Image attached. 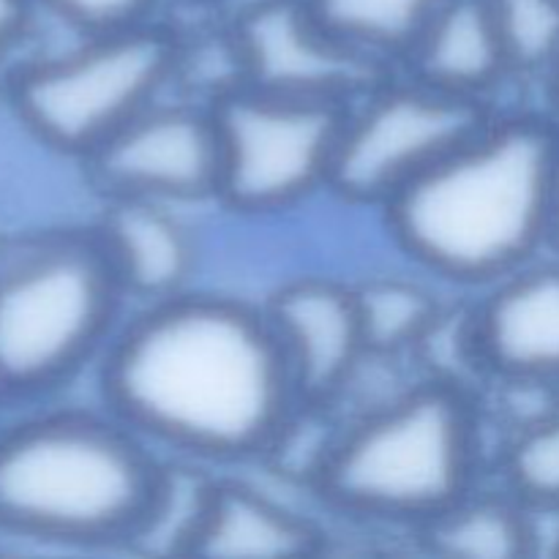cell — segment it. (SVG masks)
Segmentation results:
<instances>
[{"mask_svg": "<svg viewBox=\"0 0 559 559\" xmlns=\"http://www.w3.org/2000/svg\"><path fill=\"white\" fill-rule=\"evenodd\" d=\"M551 80H555V98H557V107H559V60L555 63V69H551Z\"/></svg>", "mask_w": 559, "mask_h": 559, "instance_id": "cell-24", "label": "cell"}, {"mask_svg": "<svg viewBox=\"0 0 559 559\" xmlns=\"http://www.w3.org/2000/svg\"><path fill=\"white\" fill-rule=\"evenodd\" d=\"M445 0H309L317 20L364 55L409 49Z\"/></svg>", "mask_w": 559, "mask_h": 559, "instance_id": "cell-17", "label": "cell"}, {"mask_svg": "<svg viewBox=\"0 0 559 559\" xmlns=\"http://www.w3.org/2000/svg\"><path fill=\"white\" fill-rule=\"evenodd\" d=\"M555 388H557V396H559V382H555Z\"/></svg>", "mask_w": 559, "mask_h": 559, "instance_id": "cell-25", "label": "cell"}, {"mask_svg": "<svg viewBox=\"0 0 559 559\" xmlns=\"http://www.w3.org/2000/svg\"><path fill=\"white\" fill-rule=\"evenodd\" d=\"M222 145V189L233 205L273 211L331 180L344 120L338 102L235 91L213 109Z\"/></svg>", "mask_w": 559, "mask_h": 559, "instance_id": "cell-7", "label": "cell"}, {"mask_svg": "<svg viewBox=\"0 0 559 559\" xmlns=\"http://www.w3.org/2000/svg\"><path fill=\"white\" fill-rule=\"evenodd\" d=\"M102 243L52 240L0 267V391L33 393L76 369L112 317Z\"/></svg>", "mask_w": 559, "mask_h": 559, "instance_id": "cell-5", "label": "cell"}, {"mask_svg": "<svg viewBox=\"0 0 559 559\" xmlns=\"http://www.w3.org/2000/svg\"><path fill=\"white\" fill-rule=\"evenodd\" d=\"M533 527L516 506L464 497L426 522V540L437 555L462 559H516L533 546Z\"/></svg>", "mask_w": 559, "mask_h": 559, "instance_id": "cell-16", "label": "cell"}, {"mask_svg": "<svg viewBox=\"0 0 559 559\" xmlns=\"http://www.w3.org/2000/svg\"><path fill=\"white\" fill-rule=\"evenodd\" d=\"M508 478L522 500L559 508V409L522 426L508 451Z\"/></svg>", "mask_w": 559, "mask_h": 559, "instance_id": "cell-20", "label": "cell"}, {"mask_svg": "<svg viewBox=\"0 0 559 559\" xmlns=\"http://www.w3.org/2000/svg\"><path fill=\"white\" fill-rule=\"evenodd\" d=\"M102 251L115 278L134 293L169 298L191 271L189 233L156 200L118 197L107 213Z\"/></svg>", "mask_w": 559, "mask_h": 559, "instance_id": "cell-14", "label": "cell"}, {"mask_svg": "<svg viewBox=\"0 0 559 559\" xmlns=\"http://www.w3.org/2000/svg\"><path fill=\"white\" fill-rule=\"evenodd\" d=\"M549 240H555L559 249V175L555 186V202H551V224H549Z\"/></svg>", "mask_w": 559, "mask_h": 559, "instance_id": "cell-23", "label": "cell"}, {"mask_svg": "<svg viewBox=\"0 0 559 559\" xmlns=\"http://www.w3.org/2000/svg\"><path fill=\"white\" fill-rule=\"evenodd\" d=\"M309 524L257 491L240 486H213L191 551L205 557L267 559L314 549Z\"/></svg>", "mask_w": 559, "mask_h": 559, "instance_id": "cell-15", "label": "cell"}, {"mask_svg": "<svg viewBox=\"0 0 559 559\" xmlns=\"http://www.w3.org/2000/svg\"><path fill=\"white\" fill-rule=\"evenodd\" d=\"M91 156L98 178L118 197L167 202L222 189V145L213 112L151 104Z\"/></svg>", "mask_w": 559, "mask_h": 559, "instance_id": "cell-9", "label": "cell"}, {"mask_svg": "<svg viewBox=\"0 0 559 559\" xmlns=\"http://www.w3.org/2000/svg\"><path fill=\"white\" fill-rule=\"evenodd\" d=\"M104 388L136 435L202 459L260 453L298 393L271 322L238 304L169 298L109 355Z\"/></svg>", "mask_w": 559, "mask_h": 559, "instance_id": "cell-1", "label": "cell"}, {"mask_svg": "<svg viewBox=\"0 0 559 559\" xmlns=\"http://www.w3.org/2000/svg\"><path fill=\"white\" fill-rule=\"evenodd\" d=\"M366 349H399L424 338L437 306L426 289L407 282H374L355 293Z\"/></svg>", "mask_w": 559, "mask_h": 559, "instance_id": "cell-18", "label": "cell"}, {"mask_svg": "<svg viewBox=\"0 0 559 559\" xmlns=\"http://www.w3.org/2000/svg\"><path fill=\"white\" fill-rule=\"evenodd\" d=\"M178 63L169 33L142 25L91 33L85 44L27 66L11 87L22 123L47 145L93 153L147 109Z\"/></svg>", "mask_w": 559, "mask_h": 559, "instance_id": "cell-6", "label": "cell"}, {"mask_svg": "<svg viewBox=\"0 0 559 559\" xmlns=\"http://www.w3.org/2000/svg\"><path fill=\"white\" fill-rule=\"evenodd\" d=\"M557 175L549 126L484 123L388 200L393 229L409 254L445 276L502 278L549 238Z\"/></svg>", "mask_w": 559, "mask_h": 559, "instance_id": "cell-2", "label": "cell"}, {"mask_svg": "<svg viewBox=\"0 0 559 559\" xmlns=\"http://www.w3.org/2000/svg\"><path fill=\"white\" fill-rule=\"evenodd\" d=\"M33 5V0H0V58L20 41Z\"/></svg>", "mask_w": 559, "mask_h": 559, "instance_id": "cell-22", "label": "cell"}, {"mask_svg": "<svg viewBox=\"0 0 559 559\" xmlns=\"http://www.w3.org/2000/svg\"><path fill=\"white\" fill-rule=\"evenodd\" d=\"M511 69H555L559 0H486Z\"/></svg>", "mask_w": 559, "mask_h": 559, "instance_id": "cell-19", "label": "cell"}, {"mask_svg": "<svg viewBox=\"0 0 559 559\" xmlns=\"http://www.w3.org/2000/svg\"><path fill=\"white\" fill-rule=\"evenodd\" d=\"M484 126L475 98L437 87H399L344 120L331 183L358 200H391Z\"/></svg>", "mask_w": 559, "mask_h": 559, "instance_id": "cell-8", "label": "cell"}, {"mask_svg": "<svg viewBox=\"0 0 559 559\" xmlns=\"http://www.w3.org/2000/svg\"><path fill=\"white\" fill-rule=\"evenodd\" d=\"M473 462L467 404L451 388L429 385L353 426L317 475L344 511L431 522L467 497Z\"/></svg>", "mask_w": 559, "mask_h": 559, "instance_id": "cell-4", "label": "cell"}, {"mask_svg": "<svg viewBox=\"0 0 559 559\" xmlns=\"http://www.w3.org/2000/svg\"><path fill=\"white\" fill-rule=\"evenodd\" d=\"M251 87L338 102L369 80V55L325 31L309 0H257L235 25Z\"/></svg>", "mask_w": 559, "mask_h": 559, "instance_id": "cell-10", "label": "cell"}, {"mask_svg": "<svg viewBox=\"0 0 559 559\" xmlns=\"http://www.w3.org/2000/svg\"><path fill=\"white\" fill-rule=\"evenodd\" d=\"M69 25L91 33L120 31V27L142 25L156 0H33Z\"/></svg>", "mask_w": 559, "mask_h": 559, "instance_id": "cell-21", "label": "cell"}, {"mask_svg": "<svg viewBox=\"0 0 559 559\" xmlns=\"http://www.w3.org/2000/svg\"><path fill=\"white\" fill-rule=\"evenodd\" d=\"M480 358L513 382H559V265L502 276L475 325Z\"/></svg>", "mask_w": 559, "mask_h": 559, "instance_id": "cell-11", "label": "cell"}, {"mask_svg": "<svg viewBox=\"0 0 559 559\" xmlns=\"http://www.w3.org/2000/svg\"><path fill=\"white\" fill-rule=\"evenodd\" d=\"M162 469L123 429L38 415L0 431V530L60 544L136 538Z\"/></svg>", "mask_w": 559, "mask_h": 559, "instance_id": "cell-3", "label": "cell"}, {"mask_svg": "<svg viewBox=\"0 0 559 559\" xmlns=\"http://www.w3.org/2000/svg\"><path fill=\"white\" fill-rule=\"evenodd\" d=\"M409 52L418 82L467 98L511 69L486 0H445Z\"/></svg>", "mask_w": 559, "mask_h": 559, "instance_id": "cell-13", "label": "cell"}, {"mask_svg": "<svg viewBox=\"0 0 559 559\" xmlns=\"http://www.w3.org/2000/svg\"><path fill=\"white\" fill-rule=\"evenodd\" d=\"M298 393L322 396L349 377L366 349L355 293L322 282L284 289L267 314Z\"/></svg>", "mask_w": 559, "mask_h": 559, "instance_id": "cell-12", "label": "cell"}]
</instances>
